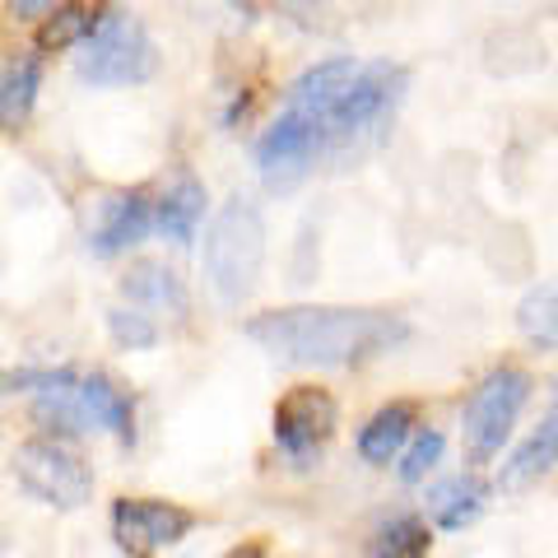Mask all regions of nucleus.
<instances>
[{
    "label": "nucleus",
    "mask_w": 558,
    "mask_h": 558,
    "mask_svg": "<svg viewBox=\"0 0 558 558\" xmlns=\"http://www.w3.org/2000/svg\"><path fill=\"white\" fill-rule=\"evenodd\" d=\"M247 336L260 349H270L275 359L344 368V363H363L381 354V349L400 344L410 336V326L391 317V312H368V307H284L252 317Z\"/></svg>",
    "instance_id": "obj_1"
},
{
    "label": "nucleus",
    "mask_w": 558,
    "mask_h": 558,
    "mask_svg": "<svg viewBox=\"0 0 558 558\" xmlns=\"http://www.w3.org/2000/svg\"><path fill=\"white\" fill-rule=\"evenodd\" d=\"M266 260V223L252 201H229L205 233V275L223 303H242L256 289Z\"/></svg>",
    "instance_id": "obj_2"
},
{
    "label": "nucleus",
    "mask_w": 558,
    "mask_h": 558,
    "mask_svg": "<svg viewBox=\"0 0 558 558\" xmlns=\"http://www.w3.org/2000/svg\"><path fill=\"white\" fill-rule=\"evenodd\" d=\"M159 70V47L145 24L121 10H102V24L80 57V75L89 84H140Z\"/></svg>",
    "instance_id": "obj_3"
},
{
    "label": "nucleus",
    "mask_w": 558,
    "mask_h": 558,
    "mask_svg": "<svg viewBox=\"0 0 558 558\" xmlns=\"http://www.w3.org/2000/svg\"><path fill=\"white\" fill-rule=\"evenodd\" d=\"M14 480H20L33 498H43L47 508H61V512H75L94 498L89 465L57 438H33L14 451Z\"/></svg>",
    "instance_id": "obj_4"
},
{
    "label": "nucleus",
    "mask_w": 558,
    "mask_h": 558,
    "mask_svg": "<svg viewBox=\"0 0 558 558\" xmlns=\"http://www.w3.org/2000/svg\"><path fill=\"white\" fill-rule=\"evenodd\" d=\"M531 396V377L521 368H498L488 373L465 400V447L475 461H488L494 451L508 442L521 405Z\"/></svg>",
    "instance_id": "obj_5"
},
{
    "label": "nucleus",
    "mask_w": 558,
    "mask_h": 558,
    "mask_svg": "<svg viewBox=\"0 0 558 558\" xmlns=\"http://www.w3.org/2000/svg\"><path fill=\"white\" fill-rule=\"evenodd\" d=\"M330 140V131L322 126L317 117L307 112H284L275 126L256 140V163H260V178L266 186H293L307 172V163L322 154V145Z\"/></svg>",
    "instance_id": "obj_6"
},
{
    "label": "nucleus",
    "mask_w": 558,
    "mask_h": 558,
    "mask_svg": "<svg viewBox=\"0 0 558 558\" xmlns=\"http://www.w3.org/2000/svg\"><path fill=\"white\" fill-rule=\"evenodd\" d=\"M196 526V512L159 498H121L112 508V535L131 558H149L159 549H172L178 539Z\"/></svg>",
    "instance_id": "obj_7"
},
{
    "label": "nucleus",
    "mask_w": 558,
    "mask_h": 558,
    "mask_svg": "<svg viewBox=\"0 0 558 558\" xmlns=\"http://www.w3.org/2000/svg\"><path fill=\"white\" fill-rule=\"evenodd\" d=\"M330 428H336V400L322 387H293L275 405V442L293 461H307L330 438Z\"/></svg>",
    "instance_id": "obj_8"
},
{
    "label": "nucleus",
    "mask_w": 558,
    "mask_h": 558,
    "mask_svg": "<svg viewBox=\"0 0 558 558\" xmlns=\"http://www.w3.org/2000/svg\"><path fill=\"white\" fill-rule=\"evenodd\" d=\"M400 89H405V70H400V65H387V61L363 65L359 80H354V89H349L340 98V108L326 117V131L330 135H354L363 126H373V121L400 98Z\"/></svg>",
    "instance_id": "obj_9"
},
{
    "label": "nucleus",
    "mask_w": 558,
    "mask_h": 558,
    "mask_svg": "<svg viewBox=\"0 0 558 558\" xmlns=\"http://www.w3.org/2000/svg\"><path fill=\"white\" fill-rule=\"evenodd\" d=\"M149 229V201L140 191H102L89 209V247L98 256H117Z\"/></svg>",
    "instance_id": "obj_10"
},
{
    "label": "nucleus",
    "mask_w": 558,
    "mask_h": 558,
    "mask_svg": "<svg viewBox=\"0 0 558 558\" xmlns=\"http://www.w3.org/2000/svg\"><path fill=\"white\" fill-rule=\"evenodd\" d=\"M359 70H363V65H354L349 57H336V61H322V65L303 70V75L293 80V89H289V108L317 117L322 126H326V117L340 108V98H344L349 89H354Z\"/></svg>",
    "instance_id": "obj_11"
},
{
    "label": "nucleus",
    "mask_w": 558,
    "mask_h": 558,
    "mask_svg": "<svg viewBox=\"0 0 558 558\" xmlns=\"http://www.w3.org/2000/svg\"><path fill=\"white\" fill-rule=\"evenodd\" d=\"M80 400H84V414H89V424L98 428H112L121 447L135 442V400L126 387H117L108 373H89L80 381Z\"/></svg>",
    "instance_id": "obj_12"
},
{
    "label": "nucleus",
    "mask_w": 558,
    "mask_h": 558,
    "mask_svg": "<svg viewBox=\"0 0 558 558\" xmlns=\"http://www.w3.org/2000/svg\"><path fill=\"white\" fill-rule=\"evenodd\" d=\"M121 293L131 303H145V307H159L172 312V317H186V289L172 266L163 260H135V266L121 275Z\"/></svg>",
    "instance_id": "obj_13"
},
{
    "label": "nucleus",
    "mask_w": 558,
    "mask_h": 558,
    "mask_svg": "<svg viewBox=\"0 0 558 558\" xmlns=\"http://www.w3.org/2000/svg\"><path fill=\"white\" fill-rule=\"evenodd\" d=\"M38 80H43V65L33 57H14V61L0 65V131L5 135L24 131V121L33 117Z\"/></svg>",
    "instance_id": "obj_14"
},
{
    "label": "nucleus",
    "mask_w": 558,
    "mask_h": 558,
    "mask_svg": "<svg viewBox=\"0 0 558 558\" xmlns=\"http://www.w3.org/2000/svg\"><path fill=\"white\" fill-rule=\"evenodd\" d=\"M410 428H414V405H405V400H396V405L377 410L368 424L359 428V457H363V461H373V465L391 461L396 451L405 447Z\"/></svg>",
    "instance_id": "obj_15"
},
{
    "label": "nucleus",
    "mask_w": 558,
    "mask_h": 558,
    "mask_svg": "<svg viewBox=\"0 0 558 558\" xmlns=\"http://www.w3.org/2000/svg\"><path fill=\"white\" fill-rule=\"evenodd\" d=\"M554 465H558V405L545 414V424H539L531 438L517 447V457L508 461V470H502V484H508V488L531 484V480H539Z\"/></svg>",
    "instance_id": "obj_16"
},
{
    "label": "nucleus",
    "mask_w": 558,
    "mask_h": 558,
    "mask_svg": "<svg viewBox=\"0 0 558 558\" xmlns=\"http://www.w3.org/2000/svg\"><path fill=\"white\" fill-rule=\"evenodd\" d=\"M201 219H205V186L191 178V172H182V178L168 186V196L159 201V229L172 242H191Z\"/></svg>",
    "instance_id": "obj_17"
},
{
    "label": "nucleus",
    "mask_w": 558,
    "mask_h": 558,
    "mask_svg": "<svg viewBox=\"0 0 558 558\" xmlns=\"http://www.w3.org/2000/svg\"><path fill=\"white\" fill-rule=\"evenodd\" d=\"M480 508H484V484L480 480H465L461 475V480H447L438 488H428V512L447 531H461L465 521H475Z\"/></svg>",
    "instance_id": "obj_18"
},
{
    "label": "nucleus",
    "mask_w": 558,
    "mask_h": 558,
    "mask_svg": "<svg viewBox=\"0 0 558 558\" xmlns=\"http://www.w3.org/2000/svg\"><path fill=\"white\" fill-rule=\"evenodd\" d=\"M98 24H102V10H94V5H57L38 28V47L43 51L80 47V43L94 38Z\"/></svg>",
    "instance_id": "obj_19"
},
{
    "label": "nucleus",
    "mask_w": 558,
    "mask_h": 558,
    "mask_svg": "<svg viewBox=\"0 0 558 558\" xmlns=\"http://www.w3.org/2000/svg\"><path fill=\"white\" fill-rule=\"evenodd\" d=\"M33 418H38L43 428H51V433H84V428H94L89 414H84V400H80V381L57 387V391H43L38 405H33Z\"/></svg>",
    "instance_id": "obj_20"
},
{
    "label": "nucleus",
    "mask_w": 558,
    "mask_h": 558,
    "mask_svg": "<svg viewBox=\"0 0 558 558\" xmlns=\"http://www.w3.org/2000/svg\"><path fill=\"white\" fill-rule=\"evenodd\" d=\"M517 326L531 344H558V284L531 289L517 307Z\"/></svg>",
    "instance_id": "obj_21"
},
{
    "label": "nucleus",
    "mask_w": 558,
    "mask_h": 558,
    "mask_svg": "<svg viewBox=\"0 0 558 558\" xmlns=\"http://www.w3.org/2000/svg\"><path fill=\"white\" fill-rule=\"evenodd\" d=\"M373 554L377 558H424L428 554V526L418 517H400L391 526H381Z\"/></svg>",
    "instance_id": "obj_22"
},
{
    "label": "nucleus",
    "mask_w": 558,
    "mask_h": 558,
    "mask_svg": "<svg viewBox=\"0 0 558 558\" xmlns=\"http://www.w3.org/2000/svg\"><path fill=\"white\" fill-rule=\"evenodd\" d=\"M108 330H112V340L126 344V349H149V344H159V330H154V322L140 317V312H126V307H112V312H108Z\"/></svg>",
    "instance_id": "obj_23"
},
{
    "label": "nucleus",
    "mask_w": 558,
    "mask_h": 558,
    "mask_svg": "<svg viewBox=\"0 0 558 558\" xmlns=\"http://www.w3.org/2000/svg\"><path fill=\"white\" fill-rule=\"evenodd\" d=\"M438 457H442V433H433V428H424L418 438L410 442V451L400 457V480L405 484H414V480H424L433 465H438Z\"/></svg>",
    "instance_id": "obj_24"
},
{
    "label": "nucleus",
    "mask_w": 558,
    "mask_h": 558,
    "mask_svg": "<svg viewBox=\"0 0 558 558\" xmlns=\"http://www.w3.org/2000/svg\"><path fill=\"white\" fill-rule=\"evenodd\" d=\"M223 558H266V545H256V539H252V545H238V549H229Z\"/></svg>",
    "instance_id": "obj_25"
},
{
    "label": "nucleus",
    "mask_w": 558,
    "mask_h": 558,
    "mask_svg": "<svg viewBox=\"0 0 558 558\" xmlns=\"http://www.w3.org/2000/svg\"><path fill=\"white\" fill-rule=\"evenodd\" d=\"M51 10H57V5H33V0H24V5H20V0H14V5H10L14 20H20V14H51Z\"/></svg>",
    "instance_id": "obj_26"
}]
</instances>
